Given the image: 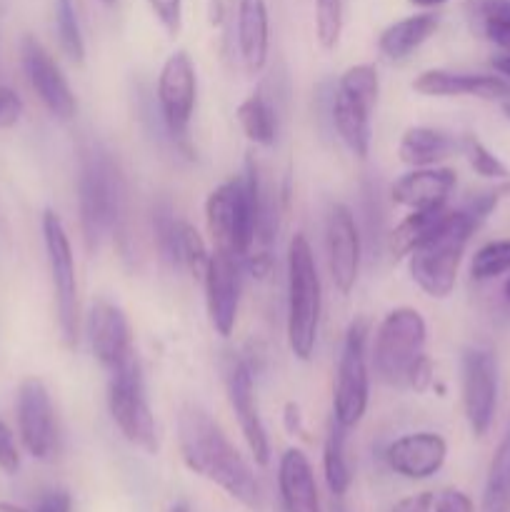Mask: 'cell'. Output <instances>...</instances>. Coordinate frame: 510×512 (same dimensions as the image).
<instances>
[{
  "instance_id": "obj_1",
  "label": "cell",
  "mask_w": 510,
  "mask_h": 512,
  "mask_svg": "<svg viewBox=\"0 0 510 512\" xmlns=\"http://www.w3.org/2000/svg\"><path fill=\"white\" fill-rule=\"evenodd\" d=\"M178 450L185 468L213 483L245 508H258L260 488L228 435L200 405H183L178 413Z\"/></svg>"
},
{
  "instance_id": "obj_2",
  "label": "cell",
  "mask_w": 510,
  "mask_h": 512,
  "mask_svg": "<svg viewBox=\"0 0 510 512\" xmlns=\"http://www.w3.org/2000/svg\"><path fill=\"white\" fill-rule=\"evenodd\" d=\"M498 195V190H488L470 198L463 208H450L443 225L408 255L410 278L428 298L443 300L453 293L465 248L475 230L493 213Z\"/></svg>"
},
{
  "instance_id": "obj_3",
  "label": "cell",
  "mask_w": 510,
  "mask_h": 512,
  "mask_svg": "<svg viewBox=\"0 0 510 512\" xmlns=\"http://www.w3.org/2000/svg\"><path fill=\"white\" fill-rule=\"evenodd\" d=\"M205 223L218 250L235 255L243 263L260 243H268L270 215L260 188L258 165L245 160L243 173L210 190L205 200Z\"/></svg>"
},
{
  "instance_id": "obj_4",
  "label": "cell",
  "mask_w": 510,
  "mask_h": 512,
  "mask_svg": "<svg viewBox=\"0 0 510 512\" xmlns=\"http://www.w3.org/2000/svg\"><path fill=\"white\" fill-rule=\"evenodd\" d=\"M125 205V183L113 155L100 145L80 153L78 215L80 233L90 253L103 248L120 230Z\"/></svg>"
},
{
  "instance_id": "obj_5",
  "label": "cell",
  "mask_w": 510,
  "mask_h": 512,
  "mask_svg": "<svg viewBox=\"0 0 510 512\" xmlns=\"http://www.w3.org/2000/svg\"><path fill=\"white\" fill-rule=\"evenodd\" d=\"M288 280H285V335L290 353L298 360H313L318 348L320 318H323V285L313 248L303 233H295L288 243Z\"/></svg>"
},
{
  "instance_id": "obj_6",
  "label": "cell",
  "mask_w": 510,
  "mask_h": 512,
  "mask_svg": "<svg viewBox=\"0 0 510 512\" xmlns=\"http://www.w3.org/2000/svg\"><path fill=\"white\" fill-rule=\"evenodd\" d=\"M428 325L415 308H395L380 320L373 338V368L388 385H405L410 368L425 355Z\"/></svg>"
},
{
  "instance_id": "obj_7",
  "label": "cell",
  "mask_w": 510,
  "mask_h": 512,
  "mask_svg": "<svg viewBox=\"0 0 510 512\" xmlns=\"http://www.w3.org/2000/svg\"><path fill=\"white\" fill-rule=\"evenodd\" d=\"M108 413L115 428L133 448L148 455L158 453V425H155V415L150 410L148 393H145L143 368L135 355L110 373Z\"/></svg>"
},
{
  "instance_id": "obj_8",
  "label": "cell",
  "mask_w": 510,
  "mask_h": 512,
  "mask_svg": "<svg viewBox=\"0 0 510 512\" xmlns=\"http://www.w3.org/2000/svg\"><path fill=\"white\" fill-rule=\"evenodd\" d=\"M368 338V320H353L345 330L343 348H340L333 385V420L345 430H353L363 420L370 403Z\"/></svg>"
},
{
  "instance_id": "obj_9",
  "label": "cell",
  "mask_w": 510,
  "mask_h": 512,
  "mask_svg": "<svg viewBox=\"0 0 510 512\" xmlns=\"http://www.w3.org/2000/svg\"><path fill=\"white\" fill-rule=\"evenodd\" d=\"M40 228H43L45 255H48L50 280H53L55 313H58L60 335H63V343L68 348H75L80 333V300L73 245H70L63 220H60V215L53 208H45Z\"/></svg>"
},
{
  "instance_id": "obj_10",
  "label": "cell",
  "mask_w": 510,
  "mask_h": 512,
  "mask_svg": "<svg viewBox=\"0 0 510 512\" xmlns=\"http://www.w3.org/2000/svg\"><path fill=\"white\" fill-rule=\"evenodd\" d=\"M155 100H158V115L165 133L170 135L175 148L193 158L188 133L190 123H193L195 103H198V73H195L193 58L185 50H175L163 63L158 75V88H155Z\"/></svg>"
},
{
  "instance_id": "obj_11",
  "label": "cell",
  "mask_w": 510,
  "mask_h": 512,
  "mask_svg": "<svg viewBox=\"0 0 510 512\" xmlns=\"http://www.w3.org/2000/svg\"><path fill=\"white\" fill-rule=\"evenodd\" d=\"M498 360L485 348H465L460 355L463 413L475 438L488 435L498 410Z\"/></svg>"
},
{
  "instance_id": "obj_12",
  "label": "cell",
  "mask_w": 510,
  "mask_h": 512,
  "mask_svg": "<svg viewBox=\"0 0 510 512\" xmlns=\"http://www.w3.org/2000/svg\"><path fill=\"white\" fill-rule=\"evenodd\" d=\"M15 418H18L20 443L30 458L50 460L58 453V418L53 400L40 378H25L15 398Z\"/></svg>"
},
{
  "instance_id": "obj_13",
  "label": "cell",
  "mask_w": 510,
  "mask_h": 512,
  "mask_svg": "<svg viewBox=\"0 0 510 512\" xmlns=\"http://www.w3.org/2000/svg\"><path fill=\"white\" fill-rule=\"evenodd\" d=\"M20 60H23V70L28 75L30 88L35 90L45 110L55 120H63V123L73 120L75 113H78V100H75L68 78L63 75L60 65L55 63L53 55L45 50V45L35 40L33 35H25L20 40Z\"/></svg>"
},
{
  "instance_id": "obj_14",
  "label": "cell",
  "mask_w": 510,
  "mask_h": 512,
  "mask_svg": "<svg viewBox=\"0 0 510 512\" xmlns=\"http://www.w3.org/2000/svg\"><path fill=\"white\" fill-rule=\"evenodd\" d=\"M325 258L335 290L340 295L353 293L360 275L363 240H360L358 220L345 203L330 205L325 218Z\"/></svg>"
},
{
  "instance_id": "obj_15",
  "label": "cell",
  "mask_w": 510,
  "mask_h": 512,
  "mask_svg": "<svg viewBox=\"0 0 510 512\" xmlns=\"http://www.w3.org/2000/svg\"><path fill=\"white\" fill-rule=\"evenodd\" d=\"M225 390H228L230 408H233L235 418H238L240 433H243L245 445H248L255 465L265 468L270 463V438L263 418H260L258 395H255V375L248 360H230L228 370H225Z\"/></svg>"
},
{
  "instance_id": "obj_16",
  "label": "cell",
  "mask_w": 510,
  "mask_h": 512,
  "mask_svg": "<svg viewBox=\"0 0 510 512\" xmlns=\"http://www.w3.org/2000/svg\"><path fill=\"white\" fill-rule=\"evenodd\" d=\"M208 320L220 338H230L240 310V258L213 248L203 273Z\"/></svg>"
},
{
  "instance_id": "obj_17",
  "label": "cell",
  "mask_w": 510,
  "mask_h": 512,
  "mask_svg": "<svg viewBox=\"0 0 510 512\" xmlns=\"http://www.w3.org/2000/svg\"><path fill=\"white\" fill-rule=\"evenodd\" d=\"M85 335H88L90 350L95 360L103 365L108 373L118 370L135 355L133 350V330H130L128 315L123 308L110 300H93L85 318Z\"/></svg>"
},
{
  "instance_id": "obj_18",
  "label": "cell",
  "mask_w": 510,
  "mask_h": 512,
  "mask_svg": "<svg viewBox=\"0 0 510 512\" xmlns=\"http://www.w3.org/2000/svg\"><path fill=\"white\" fill-rule=\"evenodd\" d=\"M413 90L425 95V98H460V95H470V98L483 100H503V103L510 100V80H505L498 73L490 75L430 68L423 70L413 80Z\"/></svg>"
},
{
  "instance_id": "obj_19",
  "label": "cell",
  "mask_w": 510,
  "mask_h": 512,
  "mask_svg": "<svg viewBox=\"0 0 510 512\" xmlns=\"http://www.w3.org/2000/svg\"><path fill=\"white\" fill-rule=\"evenodd\" d=\"M448 458V443L440 433L418 430L393 440L385 448V463L395 475L408 480H428L443 470Z\"/></svg>"
},
{
  "instance_id": "obj_20",
  "label": "cell",
  "mask_w": 510,
  "mask_h": 512,
  "mask_svg": "<svg viewBox=\"0 0 510 512\" xmlns=\"http://www.w3.org/2000/svg\"><path fill=\"white\" fill-rule=\"evenodd\" d=\"M458 175L450 168H410L400 175L390 188V198L395 205H403L408 210H435L448 205L450 193L455 190Z\"/></svg>"
},
{
  "instance_id": "obj_21",
  "label": "cell",
  "mask_w": 510,
  "mask_h": 512,
  "mask_svg": "<svg viewBox=\"0 0 510 512\" xmlns=\"http://www.w3.org/2000/svg\"><path fill=\"white\" fill-rule=\"evenodd\" d=\"M278 490L285 512H320L313 465L300 448H288L280 455Z\"/></svg>"
},
{
  "instance_id": "obj_22",
  "label": "cell",
  "mask_w": 510,
  "mask_h": 512,
  "mask_svg": "<svg viewBox=\"0 0 510 512\" xmlns=\"http://www.w3.org/2000/svg\"><path fill=\"white\" fill-rule=\"evenodd\" d=\"M270 20L265 0H238V53L243 68L258 75L268 65Z\"/></svg>"
},
{
  "instance_id": "obj_23",
  "label": "cell",
  "mask_w": 510,
  "mask_h": 512,
  "mask_svg": "<svg viewBox=\"0 0 510 512\" xmlns=\"http://www.w3.org/2000/svg\"><path fill=\"white\" fill-rule=\"evenodd\" d=\"M440 18L433 10H423V13L408 15L395 23H390L383 33L378 35V50L385 60L390 63H400L408 60L415 50L423 43H428L438 30Z\"/></svg>"
},
{
  "instance_id": "obj_24",
  "label": "cell",
  "mask_w": 510,
  "mask_h": 512,
  "mask_svg": "<svg viewBox=\"0 0 510 512\" xmlns=\"http://www.w3.org/2000/svg\"><path fill=\"white\" fill-rule=\"evenodd\" d=\"M460 150V140L428 125H413L400 135L398 155L410 168H433Z\"/></svg>"
},
{
  "instance_id": "obj_25",
  "label": "cell",
  "mask_w": 510,
  "mask_h": 512,
  "mask_svg": "<svg viewBox=\"0 0 510 512\" xmlns=\"http://www.w3.org/2000/svg\"><path fill=\"white\" fill-rule=\"evenodd\" d=\"M370 115L365 105L355 103L345 93L335 88L333 100H330V118H333V128L338 133L340 143L348 148L350 155L358 160H365L370 155V143H373V133H370Z\"/></svg>"
},
{
  "instance_id": "obj_26",
  "label": "cell",
  "mask_w": 510,
  "mask_h": 512,
  "mask_svg": "<svg viewBox=\"0 0 510 512\" xmlns=\"http://www.w3.org/2000/svg\"><path fill=\"white\" fill-rule=\"evenodd\" d=\"M240 130L250 143L260 145V148H273L278 143V110H275L273 98L265 93V88H255L243 103L235 110Z\"/></svg>"
},
{
  "instance_id": "obj_27",
  "label": "cell",
  "mask_w": 510,
  "mask_h": 512,
  "mask_svg": "<svg viewBox=\"0 0 510 512\" xmlns=\"http://www.w3.org/2000/svg\"><path fill=\"white\" fill-rule=\"evenodd\" d=\"M465 18L475 35L510 53V0H465Z\"/></svg>"
},
{
  "instance_id": "obj_28",
  "label": "cell",
  "mask_w": 510,
  "mask_h": 512,
  "mask_svg": "<svg viewBox=\"0 0 510 512\" xmlns=\"http://www.w3.org/2000/svg\"><path fill=\"white\" fill-rule=\"evenodd\" d=\"M448 210V205L435 210H410V213L395 225L393 233H390V253H393L395 258H408L415 248H420V245L443 225Z\"/></svg>"
},
{
  "instance_id": "obj_29",
  "label": "cell",
  "mask_w": 510,
  "mask_h": 512,
  "mask_svg": "<svg viewBox=\"0 0 510 512\" xmlns=\"http://www.w3.org/2000/svg\"><path fill=\"white\" fill-rule=\"evenodd\" d=\"M345 440H348V430L343 425H338L333 420L325 435L323 445V475L325 483H328L330 493L335 498L348 493L350 483H353V473H350L348 455H345Z\"/></svg>"
},
{
  "instance_id": "obj_30",
  "label": "cell",
  "mask_w": 510,
  "mask_h": 512,
  "mask_svg": "<svg viewBox=\"0 0 510 512\" xmlns=\"http://www.w3.org/2000/svg\"><path fill=\"white\" fill-rule=\"evenodd\" d=\"M485 512H505L510 508V430L503 435L490 460L483 493Z\"/></svg>"
},
{
  "instance_id": "obj_31",
  "label": "cell",
  "mask_w": 510,
  "mask_h": 512,
  "mask_svg": "<svg viewBox=\"0 0 510 512\" xmlns=\"http://www.w3.org/2000/svg\"><path fill=\"white\" fill-rule=\"evenodd\" d=\"M55 33L63 53L68 55L70 63H85V38L80 30L78 10L73 0H55Z\"/></svg>"
},
{
  "instance_id": "obj_32",
  "label": "cell",
  "mask_w": 510,
  "mask_h": 512,
  "mask_svg": "<svg viewBox=\"0 0 510 512\" xmlns=\"http://www.w3.org/2000/svg\"><path fill=\"white\" fill-rule=\"evenodd\" d=\"M335 88L340 93H345L348 98H353L355 103L365 105L368 110L375 108L380 95V78L378 68L370 63H358L350 65V68L343 70V75L338 78V85Z\"/></svg>"
},
{
  "instance_id": "obj_33",
  "label": "cell",
  "mask_w": 510,
  "mask_h": 512,
  "mask_svg": "<svg viewBox=\"0 0 510 512\" xmlns=\"http://www.w3.org/2000/svg\"><path fill=\"white\" fill-rule=\"evenodd\" d=\"M178 223L175 210L168 200L153 205V240L163 263L178 270Z\"/></svg>"
},
{
  "instance_id": "obj_34",
  "label": "cell",
  "mask_w": 510,
  "mask_h": 512,
  "mask_svg": "<svg viewBox=\"0 0 510 512\" xmlns=\"http://www.w3.org/2000/svg\"><path fill=\"white\" fill-rule=\"evenodd\" d=\"M505 273H510V238L490 240L483 248L475 250L470 260V278L475 283L495 280Z\"/></svg>"
},
{
  "instance_id": "obj_35",
  "label": "cell",
  "mask_w": 510,
  "mask_h": 512,
  "mask_svg": "<svg viewBox=\"0 0 510 512\" xmlns=\"http://www.w3.org/2000/svg\"><path fill=\"white\" fill-rule=\"evenodd\" d=\"M210 250L205 245L203 235L198 233L195 225H190L188 220H180L178 223V270H188L190 275H198L203 278L205 268H208Z\"/></svg>"
},
{
  "instance_id": "obj_36",
  "label": "cell",
  "mask_w": 510,
  "mask_h": 512,
  "mask_svg": "<svg viewBox=\"0 0 510 512\" xmlns=\"http://www.w3.org/2000/svg\"><path fill=\"white\" fill-rule=\"evenodd\" d=\"M460 150L463 155L468 158L470 168L480 175V178H488V180H505L510 175V170L505 168L503 160L498 155H493V150L485 148L478 138L473 135H465L460 138Z\"/></svg>"
},
{
  "instance_id": "obj_37",
  "label": "cell",
  "mask_w": 510,
  "mask_h": 512,
  "mask_svg": "<svg viewBox=\"0 0 510 512\" xmlns=\"http://www.w3.org/2000/svg\"><path fill=\"white\" fill-rule=\"evenodd\" d=\"M315 33L325 50H333L343 33V0H315Z\"/></svg>"
},
{
  "instance_id": "obj_38",
  "label": "cell",
  "mask_w": 510,
  "mask_h": 512,
  "mask_svg": "<svg viewBox=\"0 0 510 512\" xmlns=\"http://www.w3.org/2000/svg\"><path fill=\"white\" fill-rule=\"evenodd\" d=\"M148 5L158 23L165 28V33L175 38L180 33V25H183V0H148Z\"/></svg>"
},
{
  "instance_id": "obj_39",
  "label": "cell",
  "mask_w": 510,
  "mask_h": 512,
  "mask_svg": "<svg viewBox=\"0 0 510 512\" xmlns=\"http://www.w3.org/2000/svg\"><path fill=\"white\" fill-rule=\"evenodd\" d=\"M0 470L5 475H15L20 470V450L15 443L13 430L5 420H0Z\"/></svg>"
},
{
  "instance_id": "obj_40",
  "label": "cell",
  "mask_w": 510,
  "mask_h": 512,
  "mask_svg": "<svg viewBox=\"0 0 510 512\" xmlns=\"http://www.w3.org/2000/svg\"><path fill=\"white\" fill-rule=\"evenodd\" d=\"M23 118V98L8 85H0V130H8Z\"/></svg>"
},
{
  "instance_id": "obj_41",
  "label": "cell",
  "mask_w": 510,
  "mask_h": 512,
  "mask_svg": "<svg viewBox=\"0 0 510 512\" xmlns=\"http://www.w3.org/2000/svg\"><path fill=\"white\" fill-rule=\"evenodd\" d=\"M433 512H475V508L468 495L455 488H448L443 493L433 495Z\"/></svg>"
},
{
  "instance_id": "obj_42",
  "label": "cell",
  "mask_w": 510,
  "mask_h": 512,
  "mask_svg": "<svg viewBox=\"0 0 510 512\" xmlns=\"http://www.w3.org/2000/svg\"><path fill=\"white\" fill-rule=\"evenodd\" d=\"M405 385L413 388L415 393H425V390H430V385H433V363H430L428 355H423V358L410 368Z\"/></svg>"
},
{
  "instance_id": "obj_43",
  "label": "cell",
  "mask_w": 510,
  "mask_h": 512,
  "mask_svg": "<svg viewBox=\"0 0 510 512\" xmlns=\"http://www.w3.org/2000/svg\"><path fill=\"white\" fill-rule=\"evenodd\" d=\"M393 512H433V493H415L400 500Z\"/></svg>"
},
{
  "instance_id": "obj_44",
  "label": "cell",
  "mask_w": 510,
  "mask_h": 512,
  "mask_svg": "<svg viewBox=\"0 0 510 512\" xmlns=\"http://www.w3.org/2000/svg\"><path fill=\"white\" fill-rule=\"evenodd\" d=\"M70 510H73L70 495L63 493V490H53V493H48L43 500H40L38 510L35 512H70Z\"/></svg>"
},
{
  "instance_id": "obj_45",
  "label": "cell",
  "mask_w": 510,
  "mask_h": 512,
  "mask_svg": "<svg viewBox=\"0 0 510 512\" xmlns=\"http://www.w3.org/2000/svg\"><path fill=\"white\" fill-rule=\"evenodd\" d=\"M285 425H288L290 433L303 435V418H300V408L295 403L285 405Z\"/></svg>"
},
{
  "instance_id": "obj_46",
  "label": "cell",
  "mask_w": 510,
  "mask_h": 512,
  "mask_svg": "<svg viewBox=\"0 0 510 512\" xmlns=\"http://www.w3.org/2000/svg\"><path fill=\"white\" fill-rule=\"evenodd\" d=\"M490 65H493V70L498 75H503L505 80H510V53H503V55H495L493 60H490Z\"/></svg>"
},
{
  "instance_id": "obj_47",
  "label": "cell",
  "mask_w": 510,
  "mask_h": 512,
  "mask_svg": "<svg viewBox=\"0 0 510 512\" xmlns=\"http://www.w3.org/2000/svg\"><path fill=\"white\" fill-rule=\"evenodd\" d=\"M408 3L415 5V8H420V10H435V8H440V5L448 3V0H408Z\"/></svg>"
},
{
  "instance_id": "obj_48",
  "label": "cell",
  "mask_w": 510,
  "mask_h": 512,
  "mask_svg": "<svg viewBox=\"0 0 510 512\" xmlns=\"http://www.w3.org/2000/svg\"><path fill=\"white\" fill-rule=\"evenodd\" d=\"M0 512H30V510H28V508H23V505L3 503V500H0Z\"/></svg>"
},
{
  "instance_id": "obj_49",
  "label": "cell",
  "mask_w": 510,
  "mask_h": 512,
  "mask_svg": "<svg viewBox=\"0 0 510 512\" xmlns=\"http://www.w3.org/2000/svg\"><path fill=\"white\" fill-rule=\"evenodd\" d=\"M100 3H103V5H105V8H113V5H115V3H118V0H100Z\"/></svg>"
},
{
  "instance_id": "obj_50",
  "label": "cell",
  "mask_w": 510,
  "mask_h": 512,
  "mask_svg": "<svg viewBox=\"0 0 510 512\" xmlns=\"http://www.w3.org/2000/svg\"><path fill=\"white\" fill-rule=\"evenodd\" d=\"M170 512H190L188 508H185V505H175V508L173 510H170Z\"/></svg>"
},
{
  "instance_id": "obj_51",
  "label": "cell",
  "mask_w": 510,
  "mask_h": 512,
  "mask_svg": "<svg viewBox=\"0 0 510 512\" xmlns=\"http://www.w3.org/2000/svg\"><path fill=\"white\" fill-rule=\"evenodd\" d=\"M505 298L510 300V278H508V283H505Z\"/></svg>"
},
{
  "instance_id": "obj_52",
  "label": "cell",
  "mask_w": 510,
  "mask_h": 512,
  "mask_svg": "<svg viewBox=\"0 0 510 512\" xmlns=\"http://www.w3.org/2000/svg\"><path fill=\"white\" fill-rule=\"evenodd\" d=\"M335 512H343V510H335Z\"/></svg>"
}]
</instances>
